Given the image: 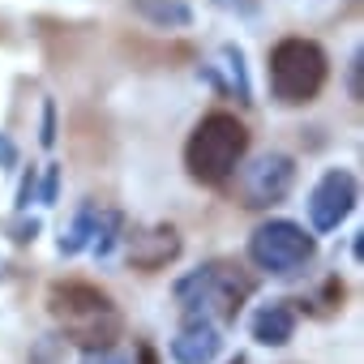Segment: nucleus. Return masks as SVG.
<instances>
[{"mask_svg": "<svg viewBox=\"0 0 364 364\" xmlns=\"http://www.w3.org/2000/svg\"><path fill=\"white\" fill-rule=\"evenodd\" d=\"M48 309L60 321V330L82 343V347H112V338L120 334V313L112 304L107 291H99L95 283H56L48 291Z\"/></svg>", "mask_w": 364, "mask_h": 364, "instance_id": "f257e3e1", "label": "nucleus"}, {"mask_svg": "<svg viewBox=\"0 0 364 364\" xmlns=\"http://www.w3.org/2000/svg\"><path fill=\"white\" fill-rule=\"evenodd\" d=\"M245 150H249V129L232 112H210L185 146V167L202 185H223L240 167Z\"/></svg>", "mask_w": 364, "mask_h": 364, "instance_id": "f03ea898", "label": "nucleus"}, {"mask_svg": "<svg viewBox=\"0 0 364 364\" xmlns=\"http://www.w3.org/2000/svg\"><path fill=\"white\" fill-rule=\"evenodd\" d=\"M326 86V52L313 39H283L270 52V90L279 103H309Z\"/></svg>", "mask_w": 364, "mask_h": 364, "instance_id": "7ed1b4c3", "label": "nucleus"}, {"mask_svg": "<svg viewBox=\"0 0 364 364\" xmlns=\"http://www.w3.org/2000/svg\"><path fill=\"white\" fill-rule=\"evenodd\" d=\"M253 291V279L236 274V266H206L198 274H189L185 283L176 287L180 304L193 321H202V313H219V317H236L240 313V300Z\"/></svg>", "mask_w": 364, "mask_h": 364, "instance_id": "20e7f679", "label": "nucleus"}, {"mask_svg": "<svg viewBox=\"0 0 364 364\" xmlns=\"http://www.w3.org/2000/svg\"><path fill=\"white\" fill-rule=\"evenodd\" d=\"M249 257L270 270V274H296L309 257H313V236L287 219H274V223H262L249 240Z\"/></svg>", "mask_w": 364, "mask_h": 364, "instance_id": "39448f33", "label": "nucleus"}, {"mask_svg": "<svg viewBox=\"0 0 364 364\" xmlns=\"http://www.w3.org/2000/svg\"><path fill=\"white\" fill-rule=\"evenodd\" d=\"M291 180H296V163H291L287 154H262L257 163H249V167L240 171L236 189H240L245 206L262 210V206H274V202L287 198Z\"/></svg>", "mask_w": 364, "mask_h": 364, "instance_id": "423d86ee", "label": "nucleus"}, {"mask_svg": "<svg viewBox=\"0 0 364 364\" xmlns=\"http://www.w3.org/2000/svg\"><path fill=\"white\" fill-rule=\"evenodd\" d=\"M355 193H360V189H355V176H351V171H343V167L326 171V176L317 180L313 198H309V219H313V228H317V232H334V228L351 215Z\"/></svg>", "mask_w": 364, "mask_h": 364, "instance_id": "0eeeda50", "label": "nucleus"}, {"mask_svg": "<svg viewBox=\"0 0 364 364\" xmlns=\"http://www.w3.org/2000/svg\"><path fill=\"white\" fill-rule=\"evenodd\" d=\"M219 347H223V343H219L215 326H206V321H189L185 330L171 338L176 364H210V360L219 355Z\"/></svg>", "mask_w": 364, "mask_h": 364, "instance_id": "6e6552de", "label": "nucleus"}, {"mask_svg": "<svg viewBox=\"0 0 364 364\" xmlns=\"http://www.w3.org/2000/svg\"><path fill=\"white\" fill-rule=\"evenodd\" d=\"M180 253V240H176V232L171 228H154V232H146V236H137L133 240V249H129V257H133V266L137 270H159L163 262H171Z\"/></svg>", "mask_w": 364, "mask_h": 364, "instance_id": "1a4fd4ad", "label": "nucleus"}, {"mask_svg": "<svg viewBox=\"0 0 364 364\" xmlns=\"http://www.w3.org/2000/svg\"><path fill=\"white\" fill-rule=\"evenodd\" d=\"M291 330H296V313L287 309V300H274V304L257 309V317H253V338L266 347H283L291 338Z\"/></svg>", "mask_w": 364, "mask_h": 364, "instance_id": "9d476101", "label": "nucleus"}, {"mask_svg": "<svg viewBox=\"0 0 364 364\" xmlns=\"http://www.w3.org/2000/svg\"><path fill=\"white\" fill-rule=\"evenodd\" d=\"M137 14L150 18L154 26H189L193 22V14L180 0H137Z\"/></svg>", "mask_w": 364, "mask_h": 364, "instance_id": "9b49d317", "label": "nucleus"}, {"mask_svg": "<svg viewBox=\"0 0 364 364\" xmlns=\"http://www.w3.org/2000/svg\"><path fill=\"white\" fill-rule=\"evenodd\" d=\"M82 364H129L116 347H95V351H86V360Z\"/></svg>", "mask_w": 364, "mask_h": 364, "instance_id": "f8f14e48", "label": "nucleus"}, {"mask_svg": "<svg viewBox=\"0 0 364 364\" xmlns=\"http://www.w3.org/2000/svg\"><path fill=\"white\" fill-rule=\"evenodd\" d=\"M351 99H360V56L351 60Z\"/></svg>", "mask_w": 364, "mask_h": 364, "instance_id": "ddd939ff", "label": "nucleus"}, {"mask_svg": "<svg viewBox=\"0 0 364 364\" xmlns=\"http://www.w3.org/2000/svg\"><path fill=\"white\" fill-rule=\"evenodd\" d=\"M141 364H154V355H150V347H141Z\"/></svg>", "mask_w": 364, "mask_h": 364, "instance_id": "4468645a", "label": "nucleus"}, {"mask_svg": "<svg viewBox=\"0 0 364 364\" xmlns=\"http://www.w3.org/2000/svg\"><path fill=\"white\" fill-rule=\"evenodd\" d=\"M232 364H245V360H240V355H236V360H232Z\"/></svg>", "mask_w": 364, "mask_h": 364, "instance_id": "2eb2a0df", "label": "nucleus"}]
</instances>
